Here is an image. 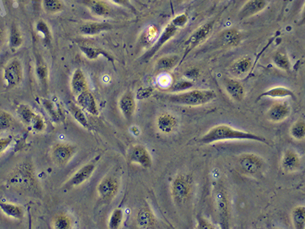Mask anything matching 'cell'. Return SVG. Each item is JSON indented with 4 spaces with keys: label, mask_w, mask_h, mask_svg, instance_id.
<instances>
[{
    "label": "cell",
    "mask_w": 305,
    "mask_h": 229,
    "mask_svg": "<svg viewBox=\"0 0 305 229\" xmlns=\"http://www.w3.org/2000/svg\"><path fill=\"white\" fill-rule=\"evenodd\" d=\"M22 34L16 26L12 28L10 36V45L12 48H18L22 44Z\"/></svg>",
    "instance_id": "cell-35"
},
{
    "label": "cell",
    "mask_w": 305,
    "mask_h": 229,
    "mask_svg": "<svg viewBox=\"0 0 305 229\" xmlns=\"http://www.w3.org/2000/svg\"><path fill=\"white\" fill-rule=\"evenodd\" d=\"M72 88L73 92L77 96L88 90L86 78L80 69L76 70L73 75Z\"/></svg>",
    "instance_id": "cell-22"
},
{
    "label": "cell",
    "mask_w": 305,
    "mask_h": 229,
    "mask_svg": "<svg viewBox=\"0 0 305 229\" xmlns=\"http://www.w3.org/2000/svg\"><path fill=\"white\" fill-rule=\"evenodd\" d=\"M239 166L244 172L249 174H256L260 172L262 163L258 157L253 154H246L239 159Z\"/></svg>",
    "instance_id": "cell-10"
},
{
    "label": "cell",
    "mask_w": 305,
    "mask_h": 229,
    "mask_svg": "<svg viewBox=\"0 0 305 229\" xmlns=\"http://www.w3.org/2000/svg\"><path fill=\"white\" fill-rule=\"evenodd\" d=\"M224 84L226 92L236 102H241L245 96L244 86L239 82L233 78H225Z\"/></svg>",
    "instance_id": "cell-11"
},
{
    "label": "cell",
    "mask_w": 305,
    "mask_h": 229,
    "mask_svg": "<svg viewBox=\"0 0 305 229\" xmlns=\"http://www.w3.org/2000/svg\"><path fill=\"white\" fill-rule=\"evenodd\" d=\"M274 64L280 69L284 71H289L290 64L289 59L285 53L281 52L276 53L273 57Z\"/></svg>",
    "instance_id": "cell-31"
},
{
    "label": "cell",
    "mask_w": 305,
    "mask_h": 229,
    "mask_svg": "<svg viewBox=\"0 0 305 229\" xmlns=\"http://www.w3.org/2000/svg\"><path fill=\"white\" fill-rule=\"evenodd\" d=\"M177 29L178 28L174 26L173 24H169L164 30L163 32L162 33L160 38L158 39L156 43L153 45V48H151V50H149L148 53L145 55V59H148L149 58L152 57L161 48V46L164 44H165L169 39H171L176 34V32H177Z\"/></svg>",
    "instance_id": "cell-14"
},
{
    "label": "cell",
    "mask_w": 305,
    "mask_h": 229,
    "mask_svg": "<svg viewBox=\"0 0 305 229\" xmlns=\"http://www.w3.org/2000/svg\"><path fill=\"white\" fill-rule=\"evenodd\" d=\"M213 22L207 23L197 29L188 39L185 43L186 49L184 57L185 58L188 53L196 48L198 45L204 42L212 32Z\"/></svg>",
    "instance_id": "cell-4"
},
{
    "label": "cell",
    "mask_w": 305,
    "mask_h": 229,
    "mask_svg": "<svg viewBox=\"0 0 305 229\" xmlns=\"http://www.w3.org/2000/svg\"><path fill=\"white\" fill-rule=\"evenodd\" d=\"M120 107L127 119L131 118L135 110L134 100L131 94L127 93L122 97L120 100Z\"/></svg>",
    "instance_id": "cell-24"
},
{
    "label": "cell",
    "mask_w": 305,
    "mask_h": 229,
    "mask_svg": "<svg viewBox=\"0 0 305 229\" xmlns=\"http://www.w3.org/2000/svg\"><path fill=\"white\" fill-rule=\"evenodd\" d=\"M130 160L144 168H149L152 164L150 155L145 148L141 146H136L132 148L130 153Z\"/></svg>",
    "instance_id": "cell-15"
},
{
    "label": "cell",
    "mask_w": 305,
    "mask_h": 229,
    "mask_svg": "<svg viewBox=\"0 0 305 229\" xmlns=\"http://www.w3.org/2000/svg\"><path fill=\"white\" fill-rule=\"evenodd\" d=\"M281 166L286 172H295L300 166V160L298 155L291 150H287L282 157Z\"/></svg>",
    "instance_id": "cell-16"
},
{
    "label": "cell",
    "mask_w": 305,
    "mask_h": 229,
    "mask_svg": "<svg viewBox=\"0 0 305 229\" xmlns=\"http://www.w3.org/2000/svg\"><path fill=\"white\" fill-rule=\"evenodd\" d=\"M113 1L116 3L120 4V5H121V4L125 3L127 0H113Z\"/></svg>",
    "instance_id": "cell-46"
},
{
    "label": "cell",
    "mask_w": 305,
    "mask_h": 229,
    "mask_svg": "<svg viewBox=\"0 0 305 229\" xmlns=\"http://www.w3.org/2000/svg\"><path fill=\"white\" fill-rule=\"evenodd\" d=\"M95 166L93 164H88L80 169L73 176L70 183L72 185H78L88 180L92 175L94 171Z\"/></svg>",
    "instance_id": "cell-23"
},
{
    "label": "cell",
    "mask_w": 305,
    "mask_h": 229,
    "mask_svg": "<svg viewBox=\"0 0 305 229\" xmlns=\"http://www.w3.org/2000/svg\"><path fill=\"white\" fill-rule=\"evenodd\" d=\"M191 186L187 177H178L172 185V195L178 203H183L190 196Z\"/></svg>",
    "instance_id": "cell-6"
},
{
    "label": "cell",
    "mask_w": 305,
    "mask_h": 229,
    "mask_svg": "<svg viewBox=\"0 0 305 229\" xmlns=\"http://www.w3.org/2000/svg\"><path fill=\"white\" fill-rule=\"evenodd\" d=\"M1 31H0V42H1Z\"/></svg>",
    "instance_id": "cell-47"
},
{
    "label": "cell",
    "mask_w": 305,
    "mask_h": 229,
    "mask_svg": "<svg viewBox=\"0 0 305 229\" xmlns=\"http://www.w3.org/2000/svg\"><path fill=\"white\" fill-rule=\"evenodd\" d=\"M290 135L296 140H302L305 137V123L304 121L299 120L290 128Z\"/></svg>",
    "instance_id": "cell-30"
},
{
    "label": "cell",
    "mask_w": 305,
    "mask_h": 229,
    "mask_svg": "<svg viewBox=\"0 0 305 229\" xmlns=\"http://www.w3.org/2000/svg\"><path fill=\"white\" fill-rule=\"evenodd\" d=\"M178 1H180V2H181V1H186V0H178Z\"/></svg>",
    "instance_id": "cell-48"
},
{
    "label": "cell",
    "mask_w": 305,
    "mask_h": 229,
    "mask_svg": "<svg viewBox=\"0 0 305 229\" xmlns=\"http://www.w3.org/2000/svg\"><path fill=\"white\" fill-rule=\"evenodd\" d=\"M37 75L42 82H45L47 78V69L44 66H40L37 68Z\"/></svg>",
    "instance_id": "cell-44"
},
{
    "label": "cell",
    "mask_w": 305,
    "mask_h": 229,
    "mask_svg": "<svg viewBox=\"0 0 305 229\" xmlns=\"http://www.w3.org/2000/svg\"><path fill=\"white\" fill-rule=\"evenodd\" d=\"M292 222L294 228L297 229L305 228V208L304 206H298L294 208L292 212Z\"/></svg>",
    "instance_id": "cell-28"
},
{
    "label": "cell",
    "mask_w": 305,
    "mask_h": 229,
    "mask_svg": "<svg viewBox=\"0 0 305 229\" xmlns=\"http://www.w3.org/2000/svg\"><path fill=\"white\" fill-rule=\"evenodd\" d=\"M215 201L222 228L228 229L229 219V202L226 191L221 187L216 189Z\"/></svg>",
    "instance_id": "cell-3"
},
{
    "label": "cell",
    "mask_w": 305,
    "mask_h": 229,
    "mask_svg": "<svg viewBox=\"0 0 305 229\" xmlns=\"http://www.w3.org/2000/svg\"><path fill=\"white\" fill-rule=\"evenodd\" d=\"M122 218H123V214H122V210L115 209L112 213L111 218H110L109 226L111 229H118L121 225Z\"/></svg>",
    "instance_id": "cell-36"
},
{
    "label": "cell",
    "mask_w": 305,
    "mask_h": 229,
    "mask_svg": "<svg viewBox=\"0 0 305 229\" xmlns=\"http://www.w3.org/2000/svg\"><path fill=\"white\" fill-rule=\"evenodd\" d=\"M12 122L11 115L5 112L0 113V130L9 129L11 126Z\"/></svg>",
    "instance_id": "cell-39"
},
{
    "label": "cell",
    "mask_w": 305,
    "mask_h": 229,
    "mask_svg": "<svg viewBox=\"0 0 305 229\" xmlns=\"http://www.w3.org/2000/svg\"><path fill=\"white\" fill-rule=\"evenodd\" d=\"M0 209L9 217L16 219H21L23 217V210L20 206L0 202Z\"/></svg>",
    "instance_id": "cell-25"
},
{
    "label": "cell",
    "mask_w": 305,
    "mask_h": 229,
    "mask_svg": "<svg viewBox=\"0 0 305 229\" xmlns=\"http://www.w3.org/2000/svg\"><path fill=\"white\" fill-rule=\"evenodd\" d=\"M3 77L9 88H14L22 82V67L18 60H12L6 65L4 69Z\"/></svg>",
    "instance_id": "cell-5"
},
{
    "label": "cell",
    "mask_w": 305,
    "mask_h": 229,
    "mask_svg": "<svg viewBox=\"0 0 305 229\" xmlns=\"http://www.w3.org/2000/svg\"><path fill=\"white\" fill-rule=\"evenodd\" d=\"M117 189V182L112 179H105L100 183L98 192L100 197L104 199H110L115 196Z\"/></svg>",
    "instance_id": "cell-21"
},
{
    "label": "cell",
    "mask_w": 305,
    "mask_h": 229,
    "mask_svg": "<svg viewBox=\"0 0 305 229\" xmlns=\"http://www.w3.org/2000/svg\"><path fill=\"white\" fill-rule=\"evenodd\" d=\"M241 36L240 33L235 29H228L221 33L218 42L221 46L225 48H231L238 46L240 42Z\"/></svg>",
    "instance_id": "cell-13"
},
{
    "label": "cell",
    "mask_w": 305,
    "mask_h": 229,
    "mask_svg": "<svg viewBox=\"0 0 305 229\" xmlns=\"http://www.w3.org/2000/svg\"><path fill=\"white\" fill-rule=\"evenodd\" d=\"M264 97H269L273 98H292L295 99V94L292 91L289 90L285 87H276L270 89L266 92H262L260 96L258 97L256 101L260 100V99L264 98Z\"/></svg>",
    "instance_id": "cell-20"
},
{
    "label": "cell",
    "mask_w": 305,
    "mask_h": 229,
    "mask_svg": "<svg viewBox=\"0 0 305 229\" xmlns=\"http://www.w3.org/2000/svg\"><path fill=\"white\" fill-rule=\"evenodd\" d=\"M216 93L213 90H195L180 93L169 94L165 98L174 104L198 107L209 104L214 100Z\"/></svg>",
    "instance_id": "cell-2"
},
{
    "label": "cell",
    "mask_w": 305,
    "mask_h": 229,
    "mask_svg": "<svg viewBox=\"0 0 305 229\" xmlns=\"http://www.w3.org/2000/svg\"><path fill=\"white\" fill-rule=\"evenodd\" d=\"M43 7L46 12L49 13H57L63 8L61 0H43Z\"/></svg>",
    "instance_id": "cell-32"
},
{
    "label": "cell",
    "mask_w": 305,
    "mask_h": 229,
    "mask_svg": "<svg viewBox=\"0 0 305 229\" xmlns=\"http://www.w3.org/2000/svg\"><path fill=\"white\" fill-rule=\"evenodd\" d=\"M157 127L162 133L169 134L175 130L178 125V120L173 115L165 113L159 115L157 120Z\"/></svg>",
    "instance_id": "cell-19"
},
{
    "label": "cell",
    "mask_w": 305,
    "mask_h": 229,
    "mask_svg": "<svg viewBox=\"0 0 305 229\" xmlns=\"http://www.w3.org/2000/svg\"><path fill=\"white\" fill-rule=\"evenodd\" d=\"M77 102L83 109L91 114L94 115L98 114V110H97L94 96L88 90L82 92L77 96Z\"/></svg>",
    "instance_id": "cell-18"
},
{
    "label": "cell",
    "mask_w": 305,
    "mask_h": 229,
    "mask_svg": "<svg viewBox=\"0 0 305 229\" xmlns=\"http://www.w3.org/2000/svg\"><path fill=\"white\" fill-rule=\"evenodd\" d=\"M18 113L22 120L35 131H41L44 129L45 123L42 117L35 114L28 107L22 105L19 109Z\"/></svg>",
    "instance_id": "cell-8"
},
{
    "label": "cell",
    "mask_w": 305,
    "mask_h": 229,
    "mask_svg": "<svg viewBox=\"0 0 305 229\" xmlns=\"http://www.w3.org/2000/svg\"><path fill=\"white\" fill-rule=\"evenodd\" d=\"M192 86V83L190 82H179L173 86V88H172V91L174 92H181V91L186 90V89L190 88Z\"/></svg>",
    "instance_id": "cell-40"
},
{
    "label": "cell",
    "mask_w": 305,
    "mask_h": 229,
    "mask_svg": "<svg viewBox=\"0 0 305 229\" xmlns=\"http://www.w3.org/2000/svg\"><path fill=\"white\" fill-rule=\"evenodd\" d=\"M252 61L248 57H243L234 61L229 68L231 75L236 78H242L250 72Z\"/></svg>",
    "instance_id": "cell-12"
},
{
    "label": "cell",
    "mask_w": 305,
    "mask_h": 229,
    "mask_svg": "<svg viewBox=\"0 0 305 229\" xmlns=\"http://www.w3.org/2000/svg\"><path fill=\"white\" fill-rule=\"evenodd\" d=\"M12 142L11 137L0 138V154L5 151Z\"/></svg>",
    "instance_id": "cell-43"
},
{
    "label": "cell",
    "mask_w": 305,
    "mask_h": 229,
    "mask_svg": "<svg viewBox=\"0 0 305 229\" xmlns=\"http://www.w3.org/2000/svg\"><path fill=\"white\" fill-rule=\"evenodd\" d=\"M198 228L199 229H213V227L212 225L210 224L209 222H207L206 220H205L204 218L201 217L199 216L198 218Z\"/></svg>",
    "instance_id": "cell-42"
},
{
    "label": "cell",
    "mask_w": 305,
    "mask_h": 229,
    "mask_svg": "<svg viewBox=\"0 0 305 229\" xmlns=\"http://www.w3.org/2000/svg\"><path fill=\"white\" fill-rule=\"evenodd\" d=\"M291 113V108L287 102L277 103L272 105L267 112V117L273 123L285 120Z\"/></svg>",
    "instance_id": "cell-7"
},
{
    "label": "cell",
    "mask_w": 305,
    "mask_h": 229,
    "mask_svg": "<svg viewBox=\"0 0 305 229\" xmlns=\"http://www.w3.org/2000/svg\"><path fill=\"white\" fill-rule=\"evenodd\" d=\"M265 5H266L265 0H250L245 4L240 10L239 17L242 20L255 15L264 9Z\"/></svg>",
    "instance_id": "cell-17"
},
{
    "label": "cell",
    "mask_w": 305,
    "mask_h": 229,
    "mask_svg": "<svg viewBox=\"0 0 305 229\" xmlns=\"http://www.w3.org/2000/svg\"><path fill=\"white\" fill-rule=\"evenodd\" d=\"M18 1H25V0H18Z\"/></svg>",
    "instance_id": "cell-49"
},
{
    "label": "cell",
    "mask_w": 305,
    "mask_h": 229,
    "mask_svg": "<svg viewBox=\"0 0 305 229\" xmlns=\"http://www.w3.org/2000/svg\"><path fill=\"white\" fill-rule=\"evenodd\" d=\"M110 26L107 24L103 23H88L85 24L81 26L80 28V32L84 35H95L99 34L103 30H108Z\"/></svg>",
    "instance_id": "cell-26"
},
{
    "label": "cell",
    "mask_w": 305,
    "mask_h": 229,
    "mask_svg": "<svg viewBox=\"0 0 305 229\" xmlns=\"http://www.w3.org/2000/svg\"><path fill=\"white\" fill-rule=\"evenodd\" d=\"M228 140H252L269 145V141L264 137L248 132L239 131L227 125H219L212 128L199 139V142L207 144Z\"/></svg>",
    "instance_id": "cell-1"
},
{
    "label": "cell",
    "mask_w": 305,
    "mask_h": 229,
    "mask_svg": "<svg viewBox=\"0 0 305 229\" xmlns=\"http://www.w3.org/2000/svg\"><path fill=\"white\" fill-rule=\"evenodd\" d=\"M71 110L73 115H74L75 118L78 121V122L84 126V127H86L88 125V121H87L86 117L82 111L76 106L71 107Z\"/></svg>",
    "instance_id": "cell-38"
},
{
    "label": "cell",
    "mask_w": 305,
    "mask_h": 229,
    "mask_svg": "<svg viewBox=\"0 0 305 229\" xmlns=\"http://www.w3.org/2000/svg\"><path fill=\"white\" fill-rule=\"evenodd\" d=\"M37 28L39 32H41L43 34H44L46 38H48V37L49 36V28H48L45 23L39 22L38 24H37Z\"/></svg>",
    "instance_id": "cell-45"
},
{
    "label": "cell",
    "mask_w": 305,
    "mask_h": 229,
    "mask_svg": "<svg viewBox=\"0 0 305 229\" xmlns=\"http://www.w3.org/2000/svg\"><path fill=\"white\" fill-rule=\"evenodd\" d=\"M91 10L97 16H102L107 15L109 12V6L104 2L95 1L91 4Z\"/></svg>",
    "instance_id": "cell-34"
},
{
    "label": "cell",
    "mask_w": 305,
    "mask_h": 229,
    "mask_svg": "<svg viewBox=\"0 0 305 229\" xmlns=\"http://www.w3.org/2000/svg\"><path fill=\"white\" fill-rule=\"evenodd\" d=\"M80 49L88 59H97V58L99 57V55H102L107 57L110 61H112V58L110 57L109 55L105 52V51H103L102 49L86 46H81Z\"/></svg>",
    "instance_id": "cell-33"
},
{
    "label": "cell",
    "mask_w": 305,
    "mask_h": 229,
    "mask_svg": "<svg viewBox=\"0 0 305 229\" xmlns=\"http://www.w3.org/2000/svg\"><path fill=\"white\" fill-rule=\"evenodd\" d=\"M187 16L184 15V14H182V15L176 17L175 19L172 21V23L177 28L182 27V26L185 25V24L187 23Z\"/></svg>",
    "instance_id": "cell-41"
},
{
    "label": "cell",
    "mask_w": 305,
    "mask_h": 229,
    "mask_svg": "<svg viewBox=\"0 0 305 229\" xmlns=\"http://www.w3.org/2000/svg\"><path fill=\"white\" fill-rule=\"evenodd\" d=\"M71 226V222L68 216L64 215L58 216L54 221V227L57 229H68Z\"/></svg>",
    "instance_id": "cell-37"
},
{
    "label": "cell",
    "mask_w": 305,
    "mask_h": 229,
    "mask_svg": "<svg viewBox=\"0 0 305 229\" xmlns=\"http://www.w3.org/2000/svg\"><path fill=\"white\" fill-rule=\"evenodd\" d=\"M138 222L141 228H148L152 226L154 220H153V216L150 210L142 209L139 212Z\"/></svg>",
    "instance_id": "cell-29"
},
{
    "label": "cell",
    "mask_w": 305,
    "mask_h": 229,
    "mask_svg": "<svg viewBox=\"0 0 305 229\" xmlns=\"http://www.w3.org/2000/svg\"><path fill=\"white\" fill-rule=\"evenodd\" d=\"M74 148L66 144H59L54 146L51 151V158L57 165H65L71 160Z\"/></svg>",
    "instance_id": "cell-9"
},
{
    "label": "cell",
    "mask_w": 305,
    "mask_h": 229,
    "mask_svg": "<svg viewBox=\"0 0 305 229\" xmlns=\"http://www.w3.org/2000/svg\"><path fill=\"white\" fill-rule=\"evenodd\" d=\"M180 57L177 55L162 57L157 62L156 68L158 70L167 71L175 67L179 63Z\"/></svg>",
    "instance_id": "cell-27"
}]
</instances>
